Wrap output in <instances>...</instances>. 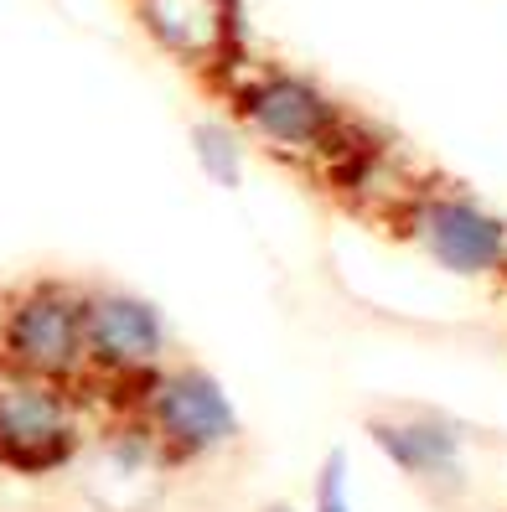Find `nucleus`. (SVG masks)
Listing matches in <instances>:
<instances>
[{
    "mask_svg": "<svg viewBox=\"0 0 507 512\" xmlns=\"http://www.w3.org/2000/svg\"><path fill=\"white\" fill-rule=\"evenodd\" d=\"M0 368L78 383L83 378V285L73 280H26L0 295Z\"/></svg>",
    "mask_w": 507,
    "mask_h": 512,
    "instance_id": "f257e3e1",
    "label": "nucleus"
},
{
    "mask_svg": "<svg viewBox=\"0 0 507 512\" xmlns=\"http://www.w3.org/2000/svg\"><path fill=\"white\" fill-rule=\"evenodd\" d=\"M135 409H140V430L161 445L166 461H207L213 450L238 440V409L223 394V383L197 368V363H176L156 368L135 383Z\"/></svg>",
    "mask_w": 507,
    "mask_h": 512,
    "instance_id": "f03ea898",
    "label": "nucleus"
},
{
    "mask_svg": "<svg viewBox=\"0 0 507 512\" xmlns=\"http://www.w3.org/2000/svg\"><path fill=\"white\" fill-rule=\"evenodd\" d=\"M233 114L238 125H249L254 140L285 156H332L352 135L342 104L290 68H259L254 78H244L233 88Z\"/></svg>",
    "mask_w": 507,
    "mask_h": 512,
    "instance_id": "7ed1b4c3",
    "label": "nucleus"
},
{
    "mask_svg": "<svg viewBox=\"0 0 507 512\" xmlns=\"http://www.w3.org/2000/svg\"><path fill=\"white\" fill-rule=\"evenodd\" d=\"M78 404L63 383L0 368V466L16 476H47L78 461Z\"/></svg>",
    "mask_w": 507,
    "mask_h": 512,
    "instance_id": "20e7f679",
    "label": "nucleus"
},
{
    "mask_svg": "<svg viewBox=\"0 0 507 512\" xmlns=\"http://www.w3.org/2000/svg\"><path fill=\"white\" fill-rule=\"evenodd\" d=\"M171 357V326L145 295L83 290V373L140 383Z\"/></svg>",
    "mask_w": 507,
    "mask_h": 512,
    "instance_id": "39448f33",
    "label": "nucleus"
},
{
    "mask_svg": "<svg viewBox=\"0 0 507 512\" xmlns=\"http://www.w3.org/2000/svg\"><path fill=\"white\" fill-rule=\"evenodd\" d=\"M409 238L445 275L497 280L507 275V223L466 192H425L409 202Z\"/></svg>",
    "mask_w": 507,
    "mask_h": 512,
    "instance_id": "423d86ee",
    "label": "nucleus"
},
{
    "mask_svg": "<svg viewBox=\"0 0 507 512\" xmlns=\"http://www.w3.org/2000/svg\"><path fill=\"white\" fill-rule=\"evenodd\" d=\"M368 440L389 456L404 476L430 492L461 487V430L440 414H404V419H368Z\"/></svg>",
    "mask_w": 507,
    "mask_h": 512,
    "instance_id": "0eeeda50",
    "label": "nucleus"
},
{
    "mask_svg": "<svg viewBox=\"0 0 507 512\" xmlns=\"http://www.w3.org/2000/svg\"><path fill=\"white\" fill-rule=\"evenodd\" d=\"M135 11L171 57L182 63H218L233 42V0H135Z\"/></svg>",
    "mask_w": 507,
    "mask_h": 512,
    "instance_id": "6e6552de",
    "label": "nucleus"
},
{
    "mask_svg": "<svg viewBox=\"0 0 507 512\" xmlns=\"http://www.w3.org/2000/svg\"><path fill=\"white\" fill-rule=\"evenodd\" d=\"M192 150H197V166L207 171V182H218V187L244 182V145H238L233 125H223V119H197Z\"/></svg>",
    "mask_w": 507,
    "mask_h": 512,
    "instance_id": "1a4fd4ad",
    "label": "nucleus"
},
{
    "mask_svg": "<svg viewBox=\"0 0 507 512\" xmlns=\"http://www.w3.org/2000/svg\"><path fill=\"white\" fill-rule=\"evenodd\" d=\"M347 481H352L347 456H342V450H332V456L321 461V471H316V512H352Z\"/></svg>",
    "mask_w": 507,
    "mask_h": 512,
    "instance_id": "9d476101",
    "label": "nucleus"
},
{
    "mask_svg": "<svg viewBox=\"0 0 507 512\" xmlns=\"http://www.w3.org/2000/svg\"><path fill=\"white\" fill-rule=\"evenodd\" d=\"M270 512H290V507H270Z\"/></svg>",
    "mask_w": 507,
    "mask_h": 512,
    "instance_id": "9b49d317",
    "label": "nucleus"
}]
</instances>
